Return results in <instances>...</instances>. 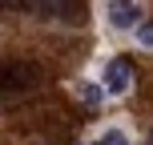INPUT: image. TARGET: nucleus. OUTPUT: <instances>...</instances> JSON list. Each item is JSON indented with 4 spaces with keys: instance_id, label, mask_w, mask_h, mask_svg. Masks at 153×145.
Masks as SVG:
<instances>
[{
    "instance_id": "f257e3e1",
    "label": "nucleus",
    "mask_w": 153,
    "mask_h": 145,
    "mask_svg": "<svg viewBox=\"0 0 153 145\" xmlns=\"http://www.w3.org/2000/svg\"><path fill=\"white\" fill-rule=\"evenodd\" d=\"M40 85V65L32 61H0V97H20Z\"/></svg>"
},
{
    "instance_id": "f03ea898",
    "label": "nucleus",
    "mask_w": 153,
    "mask_h": 145,
    "mask_svg": "<svg viewBox=\"0 0 153 145\" xmlns=\"http://www.w3.org/2000/svg\"><path fill=\"white\" fill-rule=\"evenodd\" d=\"M129 85H133V61L129 57H113V61L105 65L101 89H105L109 97H121V93H129Z\"/></svg>"
},
{
    "instance_id": "7ed1b4c3",
    "label": "nucleus",
    "mask_w": 153,
    "mask_h": 145,
    "mask_svg": "<svg viewBox=\"0 0 153 145\" xmlns=\"http://www.w3.org/2000/svg\"><path fill=\"white\" fill-rule=\"evenodd\" d=\"M85 0H32V12L40 16H65V20H85Z\"/></svg>"
},
{
    "instance_id": "20e7f679",
    "label": "nucleus",
    "mask_w": 153,
    "mask_h": 145,
    "mask_svg": "<svg viewBox=\"0 0 153 145\" xmlns=\"http://www.w3.org/2000/svg\"><path fill=\"white\" fill-rule=\"evenodd\" d=\"M137 16H141V8L133 0H113L109 4V24L113 28H137Z\"/></svg>"
},
{
    "instance_id": "39448f33",
    "label": "nucleus",
    "mask_w": 153,
    "mask_h": 145,
    "mask_svg": "<svg viewBox=\"0 0 153 145\" xmlns=\"http://www.w3.org/2000/svg\"><path fill=\"white\" fill-rule=\"evenodd\" d=\"M101 93H105V89H97V85H89V81H81V85H76V97H81L85 105H97V101H101Z\"/></svg>"
},
{
    "instance_id": "423d86ee",
    "label": "nucleus",
    "mask_w": 153,
    "mask_h": 145,
    "mask_svg": "<svg viewBox=\"0 0 153 145\" xmlns=\"http://www.w3.org/2000/svg\"><path fill=\"white\" fill-rule=\"evenodd\" d=\"M93 145H129V137H125V129H105Z\"/></svg>"
},
{
    "instance_id": "0eeeda50",
    "label": "nucleus",
    "mask_w": 153,
    "mask_h": 145,
    "mask_svg": "<svg viewBox=\"0 0 153 145\" xmlns=\"http://www.w3.org/2000/svg\"><path fill=\"white\" fill-rule=\"evenodd\" d=\"M137 45L141 48H153V20H141L137 24Z\"/></svg>"
},
{
    "instance_id": "6e6552de",
    "label": "nucleus",
    "mask_w": 153,
    "mask_h": 145,
    "mask_svg": "<svg viewBox=\"0 0 153 145\" xmlns=\"http://www.w3.org/2000/svg\"><path fill=\"white\" fill-rule=\"evenodd\" d=\"M4 8H32V0H0V12Z\"/></svg>"
},
{
    "instance_id": "1a4fd4ad",
    "label": "nucleus",
    "mask_w": 153,
    "mask_h": 145,
    "mask_svg": "<svg viewBox=\"0 0 153 145\" xmlns=\"http://www.w3.org/2000/svg\"><path fill=\"white\" fill-rule=\"evenodd\" d=\"M149 137H153V129H149Z\"/></svg>"
}]
</instances>
